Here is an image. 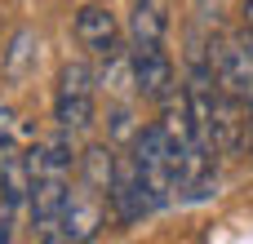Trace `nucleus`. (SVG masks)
<instances>
[{"label": "nucleus", "instance_id": "obj_4", "mask_svg": "<svg viewBox=\"0 0 253 244\" xmlns=\"http://www.w3.org/2000/svg\"><path fill=\"white\" fill-rule=\"evenodd\" d=\"M107 209H111V218H116L120 227H133V222H142V218L156 213V200H151V191H147V182H142V173H138L133 151H129V156H116L111 187H107Z\"/></svg>", "mask_w": 253, "mask_h": 244}, {"label": "nucleus", "instance_id": "obj_9", "mask_svg": "<svg viewBox=\"0 0 253 244\" xmlns=\"http://www.w3.org/2000/svg\"><path fill=\"white\" fill-rule=\"evenodd\" d=\"M165 36H169L165 0H138L129 13V44H165Z\"/></svg>", "mask_w": 253, "mask_h": 244}, {"label": "nucleus", "instance_id": "obj_5", "mask_svg": "<svg viewBox=\"0 0 253 244\" xmlns=\"http://www.w3.org/2000/svg\"><path fill=\"white\" fill-rule=\"evenodd\" d=\"M67 204H71V178H53V173H40L31 182V227L40 240H62V218H67Z\"/></svg>", "mask_w": 253, "mask_h": 244}, {"label": "nucleus", "instance_id": "obj_11", "mask_svg": "<svg viewBox=\"0 0 253 244\" xmlns=\"http://www.w3.org/2000/svg\"><path fill=\"white\" fill-rule=\"evenodd\" d=\"M13 151H18V120H13L9 107H0V160L13 156Z\"/></svg>", "mask_w": 253, "mask_h": 244}, {"label": "nucleus", "instance_id": "obj_6", "mask_svg": "<svg viewBox=\"0 0 253 244\" xmlns=\"http://www.w3.org/2000/svg\"><path fill=\"white\" fill-rule=\"evenodd\" d=\"M129 62H133V89L151 102L173 98V58L165 44H129Z\"/></svg>", "mask_w": 253, "mask_h": 244}, {"label": "nucleus", "instance_id": "obj_1", "mask_svg": "<svg viewBox=\"0 0 253 244\" xmlns=\"http://www.w3.org/2000/svg\"><path fill=\"white\" fill-rule=\"evenodd\" d=\"M133 160H138V173H142V182L156 200V213L178 204V169H173V151H169L160 124H147V129L133 133Z\"/></svg>", "mask_w": 253, "mask_h": 244}, {"label": "nucleus", "instance_id": "obj_8", "mask_svg": "<svg viewBox=\"0 0 253 244\" xmlns=\"http://www.w3.org/2000/svg\"><path fill=\"white\" fill-rule=\"evenodd\" d=\"M102 191H89V187H71V204H67V218H62V240H93L98 227H102Z\"/></svg>", "mask_w": 253, "mask_h": 244}, {"label": "nucleus", "instance_id": "obj_2", "mask_svg": "<svg viewBox=\"0 0 253 244\" xmlns=\"http://www.w3.org/2000/svg\"><path fill=\"white\" fill-rule=\"evenodd\" d=\"M209 67L218 76V84L236 98V102H253V40L240 31H213L209 36Z\"/></svg>", "mask_w": 253, "mask_h": 244}, {"label": "nucleus", "instance_id": "obj_13", "mask_svg": "<svg viewBox=\"0 0 253 244\" xmlns=\"http://www.w3.org/2000/svg\"><path fill=\"white\" fill-rule=\"evenodd\" d=\"M13 213H18V209H13V200L4 196V187H0V244L13 236Z\"/></svg>", "mask_w": 253, "mask_h": 244}, {"label": "nucleus", "instance_id": "obj_14", "mask_svg": "<svg viewBox=\"0 0 253 244\" xmlns=\"http://www.w3.org/2000/svg\"><path fill=\"white\" fill-rule=\"evenodd\" d=\"M245 124H249V151H253V102H249V120Z\"/></svg>", "mask_w": 253, "mask_h": 244}, {"label": "nucleus", "instance_id": "obj_12", "mask_svg": "<svg viewBox=\"0 0 253 244\" xmlns=\"http://www.w3.org/2000/svg\"><path fill=\"white\" fill-rule=\"evenodd\" d=\"M31 44H36L31 31H18V36H13V44H9V71H13V76L22 71V58L31 53Z\"/></svg>", "mask_w": 253, "mask_h": 244}, {"label": "nucleus", "instance_id": "obj_7", "mask_svg": "<svg viewBox=\"0 0 253 244\" xmlns=\"http://www.w3.org/2000/svg\"><path fill=\"white\" fill-rule=\"evenodd\" d=\"M76 40L89 49V53H116L120 49V22L107 4H84L76 13Z\"/></svg>", "mask_w": 253, "mask_h": 244}, {"label": "nucleus", "instance_id": "obj_10", "mask_svg": "<svg viewBox=\"0 0 253 244\" xmlns=\"http://www.w3.org/2000/svg\"><path fill=\"white\" fill-rule=\"evenodd\" d=\"M111 169H116V151H111V147H89V151L80 156V187L107 196V187H111Z\"/></svg>", "mask_w": 253, "mask_h": 244}, {"label": "nucleus", "instance_id": "obj_3", "mask_svg": "<svg viewBox=\"0 0 253 244\" xmlns=\"http://www.w3.org/2000/svg\"><path fill=\"white\" fill-rule=\"evenodd\" d=\"M93 89L98 76L84 62H67L58 71V93H53V120L67 133H84L93 124Z\"/></svg>", "mask_w": 253, "mask_h": 244}]
</instances>
